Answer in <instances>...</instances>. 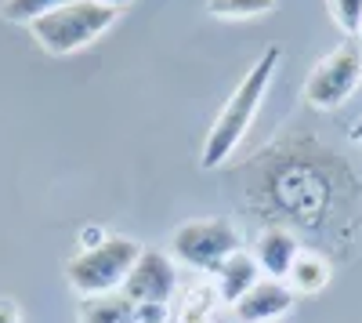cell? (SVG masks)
<instances>
[{
	"label": "cell",
	"mask_w": 362,
	"mask_h": 323,
	"mask_svg": "<svg viewBox=\"0 0 362 323\" xmlns=\"http://www.w3.org/2000/svg\"><path fill=\"white\" fill-rule=\"evenodd\" d=\"M250 200L257 203V215H264V225H286L297 237H322L329 247H341L362 215L355 171L334 157V149L315 145V138H286L264 149Z\"/></svg>",
	"instance_id": "6da1fadb"
},
{
	"label": "cell",
	"mask_w": 362,
	"mask_h": 323,
	"mask_svg": "<svg viewBox=\"0 0 362 323\" xmlns=\"http://www.w3.org/2000/svg\"><path fill=\"white\" fill-rule=\"evenodd\" d=\"M279 58H283L279 47H264V55L247 69V76L239 80V87L228 95V102L214 116V124H210V131H206V142L199 149V167L203 171H218L232 160V153L239 149V142L247 138L254 116H257V109L268 95V84H272V76H276Z\"/></svg>",
	"instance_id": "7a4b0ae2"
},
{
	"label": "cell",
	"mask_w": 362,
	"mask_h": 323,
	"mask_svg": "<svg viewBox=\"0 0 362 323\" xmlns=\"http://www.w3.org/2000/svg\"><path fill=\"white\" fill-rule=\"evenodd\" d=\"M141 254V244L131 237H105L95 247H83L66 261V280L76 295L95 298V295H116L124 290V280L131 276L134 261Z\"/></svg>",
	"instance_id": "3957f363"
},
{
	"label": "cell",
	"mask_w": 362,
	"mask_h": 323,
	"mask_svg": "<svg viewBox=\"0 0 362 323\" xmlns=\"http://www.w3.org/2000/svg\"><path fill=\"white\" fill-rule=\"evenodd\" d=\"M116 15H119L116 8H105L98 0H73V4L37 18L29 26V33L47 55H73L87 44H95L116 22Z\"/></svg>",
	"instance_id": "277c9868"
},
{
	"label": "cell",
	"mask_w": 362,
	"mask_h": 323,
	"mask_svg": "<svg viewBox=\"0 0 362 323\" xmlns=\"http://www.w3.org/2000/svg\"><path fill=\"white\" fill-rule=\"evenodd\" d=\"M239 247H243V240H239V229L232 218H192L185 225H177L170 237V258L210 276Z\"/></svg>",
	"instance_id": "5b68a950"
},
{
	"label": "cell",
	"mask_w": 362,
	"mask_h": 323,
	"mask_svg": "<svg viewBox=\"0 0 362 323\" xmlns=\"http://www.w3.org/2000/svg\"><path fill=\"white\" fill-rule=\"evenodd\" d=\"M358 80H362V44L344 40L341 47H334L315 62V69L305 80V98L315 109H337L355 95Z\"/></svg>",
	"instance_id": "8992f818"
},
{
	"label": "cell",
	"mask_w": 362,
	"mask_h": 323,
	"mask_svg": "<svg viewBox=\"0 0 362 323\" xmlns=\"http://www.w3.org/2000/svg\"><path fill=\"white\" fill-rule=\"evenodd\" d=\"M174 290H177L174 258L167 251H156V247H141V254L134 261L131 276L124 280V290H119V295L131 298L134 305H141V302H167L170 305Z\"/></svg>",
	"instance_id": "52a82bcc"
},
{
	"label": "cell",
	"mask_w": 362,
	"mask_h": 323,
	"mask_svg": "<svg viewBox=\"0 0 362 323\" xmlns=\"http://www.w3.org/2000/svg\"><path fill=\"white\" fill-rule=\"evenodd\" d=\"M293 298H297V295L286 287V280H268V276H261V280L247 290V295L232 305V312H235L239 323H276L283 312L293 309Z\"/></svg>",
	"instance_id": "ba28073f"
},
{
	"label": "cell",
	"mask_w": 362,
	"mask_h": 323,
	"mask_svg": "<svg viewBox=\"0 0 362 323\" xmlns=\"http://www.w3.org/2000/svg\"><path fill=\"white\" fill-rule=\"evenodd\" d=\"M305 251L297 232H290L286 225H264L254 240V258H257V269L268 280H286V273L293 269V258Z\"/></svg>",
	"instance_id": "9c48e42d"
},
{
	"label": "cell",
	"mask_w": 362,
	"mask_h": 323,
	"mask_svg": "<svg viewBox=\"0 0 362 323\" xmlns=\"http://www.w3.org/2000/svg\"><path fill=\"white\" fill-rule=\"evenodd\" d=\"M257 280H261L257 258H254L250 251L239 247L235 254H228V258L221 261V269L214 273V295H218V302L235 305V302L243 298V295H247V290H250Z\"/></svg>",
	"instance_id": "30bf717a"
},
{
	"label": "cell",
	"mask_w": 362,
	"mask_h": 323,
	"mask_svg": "<svg viewBox=\"0 0 362 323\" xmlns=\"http://www.w3.org/2000/svg\"><path fill=\"white\" fill-rule=\"evenodd\" d=\"M334 280V261H329L319 247H305L293 258V269L286 273V287L293 290L297 298H312L322 295Z\"/></svg>",
	"instance_id": "8fae6325"
},
{
	"label": "cell",
	"mask_w": 362,
	"mask_h": 323,
	"mask_svg": "<svg viewBox=\"0 0 362 323\" xmlns=\"http://www.w3.org/2000/svg\"><path fill=\"white\" fill-rule=\"evenodd\" d=\"M76 323H138V312H134V302L116 290V295L83 298L80 312H76Z\"/></svg>",
	"instance_id": "7c38bea8"
},
{
	"label": "cell",
	"mask_w": 362,
	"mask_h": 323,
	"mask_svg": "<svg viewBox=\"0 0 362 323\" xmlns=\"http://www.w3.org/2000/svg\"><path fill=\"white\" fill-rule=\"evenodd\" d=\"M66 4H73V0H4L0 11H4V18L15 22V26H33L37 18L66 8Z\"/></svg>",
	"instance_id": "4fadbf2b"
},
{
	"label": "cell",
	"mask_w": 362,
	"mask_h": 323,
	"mask_svg": "<svg viewBox=\"0 0 362 323\" xmlns=\"http://www.w3.org/2000/svg\"><path fill=\"white\" fill-rule=\"evenodd\" d=\"M276 8V0H206V11L218 18H254Z\"/></svg>",
	"instance_id": "5bb4252c"
},
{
	"label": "cell",
	"mask_w": 362,
	"mask_h": 323,
	"mask_svg": "<svg viewBox=\"0 0 362 323\" xmlns=\"http://www.w3.org/2000/svg\"><path fill=\"white\" fill-rule=\"evenodd\" d=\"M329 15L348 37H358L362 29V0H329Z\"/></svg>",
	"instance_id": "9a60e30c"
},
{
	"label": "cell",
	"mask_w": 362,
	"mask_h": 323,
	"mask_svg": "<svg viewBox=\"0 0 362 323\" xmlns=\"http://www.w3.org/2000/svg\"><path fill=\"white\" fill-rule=\"evenodd\" d=\"M138 323H170V305L167 302H141L134 305Z\"/></svg>",
	"instance_id": "2e32d148"
},
{
	"label": "cell",
	"mask_w": 362,
	"mask_h": 323,
	"mask_svg": "<svg viewBox=\"0 0 362 323\" xmlns=\"http://www.w3.org/2000/svg\"><path fill=\"white\" fill-rule=\"evenodd\" d=\"M0 323H22V312L11 298H0Z\"/></svg>",
	"instance_id": "e0dca14e"
},
{
	"label": "cell",
	"mask_w": 362,
	"mask_h": 323,
	"mask_svg": "<svg viewBox=\"0 0 362 323\" xmlns=\"http://www.w3.org/2000/svg\"><path fill=\"white\" fill-rule=\"evenodd\" d=\"M348 138H351L355 145H362V116H358V120L351 124V131H348Z\"/></svg>",
	"instance_id": "ac0fdd59"
},
{
	"label": "cell",
	"mask_w": 362,
	"mask_h": 323,
	"mask_svg": "<svg viewBox=\"0 0 362 323\" xmlns=\"http://www.w3.org/2000/svg\"><path fill=\"white\" fill-rule=\"evenodd\" d=\"M98 4H105V8H116V11H119V8H127L131 0H98Z\"/></svg>",
	"instance_id": "d6986e66"
},
{
	"label": "cell",
	"mask_w": 362,
	"mask_h": 323,
	"mask_svg": "<svg viewBox=\"0 0 362 323\" xmlns=\"http://www.w3.org/2000/svg\"><path fill=\"white\" fill-rule=\"evenodd\" d=\"M358 44H362V29H358Z\"/></svg>",
	"instance_id": "ffe728a7"
}]
</instances>
